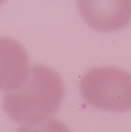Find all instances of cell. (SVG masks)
<instances>
[{
    "mask_svg": "<svg viewBox=\"0 0 131 132\" xmlns=\"http://www.w3.org/2000/svg\"><path fill=\"white\" fill-rule=\"evenodd\" d=\"M64 93L63 81L54 69L34 64L22 86L4 94L2 105L12 120L32 125L53 116L63 101Z\"/></svg>",
    "mask_w": 131,
    "mask_h": 132,
    "instance_id": "1",
    "label": "cell"
},
{
    "mask_svg": "<svg viewBox=\"0 0 131 132\" xmlns=\"http://www.w3.org/2000/svg\"><path fill=\"white\" fill-rule=\"evenodd\" d=\"M79 88L83 99L96 109L131 110V73L126 70L112 66L91 68L83 75Z\"/></svg>",
    "mask_w": 131,
    "mask_h": 132,
    "instance_id": "2",
    "label": "cell"
},
{
    "mask_svg": "<svg viewBox=\"0 0 131 132\" xmlns=\"http://www.w3.org/2000/svg\"><path fill=\"white\" fill-rule=\"evenodd\" d=\"M80 15L90 27L101 32H114L131 21V0L78 1Z\"/></svg>",
    "mask_w": 131,
    "mask_h": 132,
    "instance_id": "3",
    "label": "cell"
},
{
    "mask_svg": "<svg viewBox=\"0 0 131 132\" xmlns=\"http://www.w3.org/2000/svg\"><path fill=\"white\" fill-rule=\"evenodd\" d=\"M27 50L19 42L0 37V91L10 93L19 89L30 73Z\"/></svg>",
    "mask_w": 131,
    "mask_h": 132,
    "instance_id": "4",
    "label": "cell"
},
{
    "mask_svg": "<svg viewBox=\"0 0 131 132\" xmlns=\"http://www.w3.org/2000/svg\"><path fill=\"white\" fill-rule=\"evenodd\" d=\"M17 132H71L68 126L57 118L46 120L32 125H23Z\"/></svg>",
    "mask_w": 131,
    "mask_h": 132,
    "instance_id": "5",
    "label": "cell"
}]
</instances>
